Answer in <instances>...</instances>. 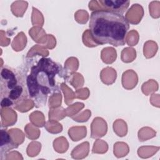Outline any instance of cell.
Instances as JSON below:
<instances>
[{
    "instance_id": "cell-5",
    "label": "cell",
    "mask_w": 160,
    "mask_h": 160,
    "mask_svg": "<svg viewBox=\"0 0 160 160\" xmlns=\"http://www.w3.org/2000/svg\"><path fill=\"white\" fill-rule=\"evenodd\" d=\"M12 141L8 132L3 129L1 130V152H7L13 148H17V146Z\"/></svg>"
},
{
    "instance_id": "cell-2",
    "label": "cell",
    "mask_w": 160,
    "mask_h": 160,
    "mask_svg": "<svg viewBox=\"0 0 160 160\" xmlns=\"http://www.w3.org/2000/svg\"><path fill=\"white\" fill-rule=\"evenodd\" d=\"M89 27L91 38L97 44L119 46L126 42L129 23L123 14L101 9L91 12Z\"/></svg>"
},
{
    "instance_id": "cell-4",
    "label": "cell",
    "mask_w": 160,
    "mask_h": 160,
    "mask_svg": "<svg viewBox=\"0 0 160 160\" xmlns=\"http://www.w3.org/2000/svg\"><path fill=\"white\" fill-rule=\"evenodd\" d=\"M98 2L104 7V9L112 11L123 14L129 7V1H121V0H104L99 1Z\"/></svg>"
},
{
    "instance_id": "cell-3",
    "label": "cell",
    "mask_w": 160,
    "mask_h": 160,
    "mask_svg": "<svg viewBox=\"0 0 160 160\" xmlns=\"http://www.w3.org/2000/svg\"><path fill=\"white\" fill-rule=\"evenodd\" d=\"M24 79L14 69L7 67L1 71V106H12L24 100L28 95Z\"/></svg>"
},
{
    "instance_id": "cell-1",
    "label": "cell",
    "mask_w": 160,
    "mask_h": 160,
    "mask_svg": "<svg viewBox=\"0 0 160 160\" xmlns=\"http://www.w3.org/2000/svg\"><path fill=\"white\" fill-rule=\"evenodd\" d=\"M64 78V69L50 58H41L30 68L26 76L28 94L39 106L46 104L47 98L54 94L59 93L56 78Z\"/></svg>"
}]
</instances>
